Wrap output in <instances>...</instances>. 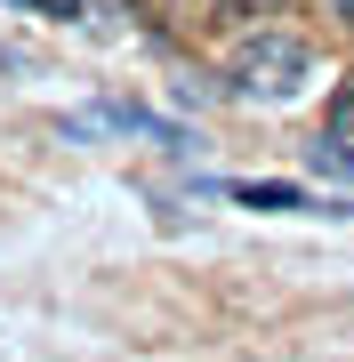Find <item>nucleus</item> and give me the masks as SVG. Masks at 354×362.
<instances>
[{
  "mask_svg": "<svg viewBox=\"0 0 354 362\" xmlns=\"http://www.w3.org/2000/svg\"><path fill=\"white\" fill-rule=\"evenodd\" d=\"M201 194H225L242 209H274V218H314V209H322V194L282 185V177H201Z\"/></svg>",
  "mask_w": 354,
  "mask_h": 362,
  "instance_id": "2",
  "label": "nucleus"
},
{
  "mask_svg": "<svg viewBox=\"0 0 354 362\" xmlns=\"http://www.w3.org/2000/svg\"><path fill=\"white\" fill-rule=\"evenodd\" d=\"M40 16H81V0H40Z\"/></svg>",
  "mask_w": 354,
  "mask_h": 362,
  "instance_id": "6",
  "label": "nucleus"
},
{
  "mask_svg": "<svg viewBox=\"0 0 354 362\" xmlns=\"http://www.w3.org/2000/svg\"><path fill=\"white\" fill-rule=\"evenodd\" d=\"M330 16H338V25H346V33H354V0H330Z\"/></svg>",
  "mask_w": 354,
  "mask_h": 362,
  "instance_id": "7",
  "label": "nucleus"
},
{
  "mask_svg": "<svg viewBox=\"0 0 354 362\" xmlns=\"http://www.w3.org/2000/svg\"><path fill=\"white\" fill-rule=\"evenodd\" d=\"M306 169H314V177H330V185H354V145H346L338 129H322L314 145H306Z\"/></svg>",
  "mask_w": 354,
  "mask_h": 362,
  "instance_id": "4",
  "label": "nucleus"
},
{
  "mask_svg": "<svg viewBox=\"0 0 354 362\" xmlns=\"http://www.w3.org/2000/svg\"><path fill=\"white\" fill-rule=\"evenodd\" d=\"M306 81H314V49L282 25H258L225 49V97H242V105H290Z\"/></svg>",
  "mask_w": 354,
  "mask_h": 362,
  "instance_id": "1",
  "label": "nucleus"
},
{
  "mask_svg": "<svg viewBox=\"0 0 354 362\" xmlns=\"http://www.w3.org/2000/svg\"><path fill=\"white\" fill-rule=\"evenodd\" d=\"M89 121H97V129H113V137H145V145H161V153H194V137H185L177 121L145 113V105H129V97H105Z\"/></svg>",
  "mask_w": 354,
  "mask_h": 362,
  "instance_id": "3",
  "label": "nucleus"
},
{
  "mask_svg": "<svg viewBox=\"0 0 354 362\" xmlns=\"http://www.w3.org/2000/svg\"><path fill=\"white\" fill-rule=\"evenodd\" d=\"M8 8H25V16H40V0H8Z\"/></svg>",
  "mask_w": 354,
  "mask_h": 362,
  "instance_id": "8",
  "label": "nucleus"
},
{
  "mask_svg": "<svg viewBox=\"0 0 354 362\" xmlns=\"http://www.w3.org/2000/svg\"><path fill=\"white\" fill-rule=\"evenodd\" d=\"M153 16H201V8H218V0H145Z\"/></svg>",
  "mask_w": 354,
  "mask_h": 362,
  "instance_id": "5",
  "label": "nucleus"
}]
</instances>
